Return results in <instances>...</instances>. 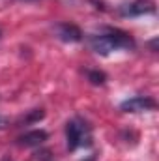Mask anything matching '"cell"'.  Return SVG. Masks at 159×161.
<instances>
[{
  "label": "cell",
  "mask_w": 159,
  "mask_h": 161,
  "mask_svg": "<svg viewBox=\"0 0 159 161\" xmlns=\"http://www.w3.org/2000/svg\"><path fill=\"white\" fill-rule=\"evenodd\" d=\"M47 131L43 129H32L28 133H25L23 137H19V144L23 146H41L45 141H47Z\"/></svg>",
  "instance_id": "obj_6"
},
{
  "label": "cell",
  "mask_w": 159,
  "mask_h": 161,
  "mask_svg": "<svg viewBox=\"0 0 159 161\" xmlns=\"http://www.w3.org/2000/svg\"><path fill=\"white\" fill-rule=\"evenodd\" d=\"M86 75H88V80H90L92 84H103V82L107 80V75H105L103 71H99V69H88Z\"/></svg>",
  "instance_id": "obj_7"
},
{
  "label": "cell",
  "mask_w": 159,
  "mask_h": 161,
  "mask_svg": "<svg viewBox=\"0 0 159 161\" xmlns=\"http://www.w3.org/2000/svg\"><path fill=\"white\" fill-rule=\"evenodd\" d=\"M154 6L146 0H135L129 4H122L120 6V15L122 17H140L146 13H154Z\"/></svg>",
  "instance_id": "obj_4"
},
{
  "label": "cell",
  "mask_w": 159,
  "mask_h": 161,
  "mask_svg": "<svg viewBox=\"0 0 159 161\" xmlns=\"http://www.w3.org/2000/svg\"><path fill=\"white\" fill-rule=\"evenodd\" d=\"M156 107H157V103H156L154 97H150V96H135V97L125 99L120 105V111H123V113H142V111H152Z\"/></svg>",
  "instance_id": "obj_3"
},
{
  "label": "cell",
  "mask_w": 159,
  "mask_h": 161,
  "mask_svg": "<svg viewBox=\"0 0 159 161\" xmlns=\"http://www.w3.org/2000/svg\"><path fill=\"white\" fill-rule=\"evenodd\" d=\"M43 116H45V113H43L41 109H34V111H32V113H30V114H28V116L25 118V124H32V122H40L41 118H43Z\"/></svg>",
  "instance_id": "obj_8"
},
{
  "label": "cell",
  "mask_w": 159,
  "mask_h": 161,
  "mask_svg": "<svg viewBox=\"0 0 159 161\" xmlns=\"http://www.w3.org/2000/svg\"><path fill=\"white\" fill-rule=\"evenodd\" d=\"M66 141H68V148L71 152L92 146V127L82 118L69 120L66 124Z\"/></svg>",
  "instance_id": "obj_2"
},
{
  "label": "cell",
  "mask_w": 159,
  "mask_h": 161,
  "mask_svg": "<svg viewBox=\"0 0 159 161\" xmlns=\"http://www.w3.org/2000/svg\"><path fill=\"white\" fill-rule=\"evenodd\" d=\"M90 47H92L94 53L107 56V54H111L118 49H135V40L123 30L109 28L103 34L92 36L90 38Z\"/></svg>",
  "instance_id": "obj_1"
},
{
  "label": "cell",
  "mask_w": 159,
  "mask_h": 161,
  "mask_svg": "<svg viewBox=\"0 0 159 161\" xmlns=\"http://www.w3.org/2000/svg\"><path fill=\"white\" fill-rule=\"evenodd\" d=\"M88 161H94V158H90V159H88Z\"/></svg>",
  "instance_id": "obj_10"
},
{
  "label": "cell",
  "mask_w": 159,
  "mask_h": 161,
  "mask_svg": "<svg viewBox=\"0 0 159 161\" xmlns=\"http://www.w3.org/2000/svg\"><path fill=\"white\" fill-rule=\"evenodd\" d=\"M8 118H4V116H0V129H4V127H8Z\"/></svg>",
  "instance_id": "obj_9"
},
{
  "label": "cell",
  "mask_w": 159,
  "mask_h": 161,
  "mask_svg": "<svg viewBox=\"0 0 159 161\" xmlns=\"http://www.w3.org/2000/svg\"><path fill=\"white\" fill-rule=\"evenodd\" d=\"M54 34L56 38L66 43H77L82 40V32L77 25H71V23H60L54 26Z\"/></svg>",
  "instance_id": "obj_5"
}]
</instances>
